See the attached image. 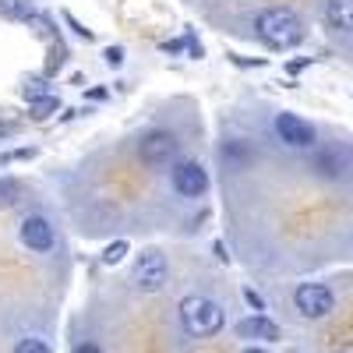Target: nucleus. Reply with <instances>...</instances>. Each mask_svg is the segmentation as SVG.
I'll return each instance as SVG.
<instances>
[{
  "label": "nucleus",
  "mask_w": 353,
  "mask_h": 353,
  "mask_svg": "<svg viewBox=\"0 0 353 353\" xmlns=\"http://www.w3.org/2000/svg\"><path fill=\"white\" fill-rule=\"evenodd\" d=\"M254 32L265 46L272 50H290L304 39V21L293 14L290 8H265L254 18Z\"/></svg>",
  "instance_id": "obj_1"
},
{
  "label": "nucleus",
  "mask_w": 353,
  "mask_h": 353,
  "mask_svg": "<svg viewBox=\"0 0 353 353\" xmlns=\"http://www.w3.org/2000/svg\"><path fill=\"white\" fill-rule=\"evenodd\" d=\"M176 314H181L184 332L194 336V339H209V336H216L226 325L223 307L216 301H209V297H184L181 307H176Z\"/></svg>",
  "instance_id": "obj_2"
},
{
  "label": "nucleus",
  "mask_w": 353,
  "mask_h": 353,
  "mask_svg": "<svg viewBox=\"0 0 353 353\" xmlns=\"http://www.w3.org/2000/svg\"><path fill=\"white\" fill-rule=\"evenodd\" d=\"M166 272H170L166 254H159L156 248H149V251L138 254L134 269H131V283H134V290H141V293H156V290L166 286Z\"/></svg>",
  "instance_id": "obj_3"
},
{
  "label": "nucleus",
  "mask_w": 353,
  "mask_h": 353,
  "mask_svg": "<svg viewBox=\"0 0 353 353\" xmlns=\"http://www.w3.org/2000/svg\"><path fill=\"white\" fill-rule=\"evenodd\" d=\"M293 304H297V311L304 318H325V314H332L336 297H332V290L321 286V283H301L297 293H293Z\"/></svg>",
  "instance_id": "obj_4"
},
{
  "label": "nucleus",
  "mask_w": 353,
  "mask_h": 353,
  "mask_svg": "<svg viewBox=\"0 0 353 353\" xmlns=\"http://www.w3.org/2000/svg\"><path fill=\"white\" fill-rule=\"evenodd\" d=\"M173 156H176V138L170 131H149L138 141V159L145 166H152V170L173 163Z\"/></svg>",
  "instance_id": "obj_5"
},
{
  "label": "nucleus",
  "mask_w": 353,
  "mask_h": 353,
  "mask_svg": "<svg viewBox=\"0 0 353 353\" xmlns=\"http://www.w3.org/2000/svg\"><path fill=\"white\" fill-rule=\"evenodd\" d=\"M170 176H173L176 194H184V198H201L205 191H209V173H205L198 163H191V159L176 163V166L170 170Z\"/></svg>",
  "instance_id": "obj_6"
},
{
  "label": "nucleus",
  "mask_w": 353,
  "mask_h": 353,
  "mask_svg": "<svg viewBox=\"0 0 353 353\" xmlns=\"http://www.w3.org/2000/svg\"><path fill=\"white\" fill-rule=\"evenodd\" d=\"M276 134L290 145V149H311L314 145V128L301 121L297 113H279L276 117Z\"/></svg>",
  "instance_id": "obj_7"
},
{
  "label": "nucleus",
  "mask_w": 353,
  "mask_h": 353,
  "mask_svg": "<svg viewBox=\"0 0 353 353\" xmlns=\"http://www.w3.org/2000/svg\"><path fill=\"white\" fill-rule=\"evenodd\" d=\"M21 244L25 248H32V251H50L53 248V226L43 219V216H28L21 223Z\"/></svg>",
  "instance_id": "obj_8"
},
{
  "label": "nucleus",
  "mask_w": 353,
  "mask_h": 353,
  "mask_svg": "<svg viewBox=\"0 0 353 353\" xmlns=\"http://www.w3.org/2000/svg\"><path fill=\"white\" fill-rule=\"evenodd\" d=\"M237 336H241V339L272 343V339H279V325H276V321H269L265 314H251V318H241V321H237Z\"/></svg>",
  "instance_id": "obj_9"
},
{
  "label": "nucleus",
  "mask_w": 353,
  "mask_h": 353,
  "mask_svg": "<svg viewBox=\"0 0 353 353\" xmlns=\"http://www.w3.org/2000/svg\"><path fill=\"white\" fill-rule=\"evenodd\" d=\"M325 14L336 28H343V32H353V0H329L325 4Z\"/></svg>",
  "instance_id": "obj_10"
},
{
  "label": "nucleus",
  "mask_w": 353,
  "mask_h": 353,
  "mask_svg": "<svg viewBox=\"0 0 353 353\" xmlns=\"http://www.w3.org/2000/svg\"><path fill=\"white\" fill-rule=\"evenodd\" d=\"M314 170H318L321 176H339L343 163H339L336 152H318V156H314Z\"/></svg>",
  "instance_id": "obj_11"
},
{
  "label": "nucleus",
  "mask_w": 353,
  "mask_h": 353,
  "mask_svg": "<svg viewBox=\"0 0 353 353\" xmlns=\"http://www.w3.org/2000/svg\"><path fill=\"white\" fill-rule=\"evenodd\" d=\"M18 198V184L8 181V176H0V209H8V205H14Z\"/></svg>",
  "instance_id": "obj_12"
},
{
  "label": "nucleus",
  "mask_w": 353,
  "mask_h": 353,
  "mask_svg": "<svg viewBox=\"0 0 353 353\" xmlns=\"http://www.w3.org/2000/svg\"><path fill=\"white\" fill-rule=\"evenodd\" d=\"M14 353H50V346H46L43 339H21V343L14 346Z\"/></svg>",
  "instance_id": "obj_13"
},
{
  "label": "nucleus",
  "mask_w": 353,
  "mask_h": 353,
  "mask_svg": "<svg viewBox=\"0 0 353 353\" xmlns=\"http://www.w3.org/2000/svg\"><path fill=\"white\" fill-rule=\"evenodd\" d=\"M124 254H128V244H124V241H117V244H110V248H106L103 261H106V265H117V261H121Z\"/></svg>",
  "instance_id": "obj_14"
},
{
  "label": "nucleus",
  "mask_w": 353,
  "mask_h": 353,
  "mask_svg": "<svg viewBox=\"0 0 353 353\" xmlns=\"http://www.w3.org/2000/svg\"><path fill=\"white\" fill-rule=\"evenodd\" d=\"M53 99H46V103H36V117H46V113H53Z\"/></svg>",
  "instance_id": "obj_15"
},
{
  "label": "nucleus",
  "mask_w": 353,
  "mask_h": 353,
  "mask_svg": "<svg viewBox=\"0 0 353 353\" xmlns=\"http://www.w3.org/2000/svg\"><path fill=\"white\" fill-rule=\"evenodd\" d=\"M74 353H103V350H99V346H96V343H81V346H78V350H74Z\"/></svg>",
  "instance_id": "obj_16"
},
{
  "label": "nucleus",
  "mask_w": 353,
  "mask_h": 353,
  "mask_svg": "<svg viewBox=\"0 0 353 353\" xmlns=\"http://www.w3.org/2000/svg\"><path fill=\"white\" fill-rule=\"evenodd\" d=\"M106 57H110V64H121V57H124V53H121V50H117V46H113V50H110Z\"/></svg>",
  "instance_id": "obj_17"
},
{
  "label": "nucleus",
  "mask_w": 353,
  "mask_h": 353,
  "mask_svg": "<svg viewBox=\"0 0 353 353\" xmlns=\"http://www.w3.org/2000/svg\"><path fill=\"white\" fill-rule=\"evenodd\" d=\"M244 353H265V350H258V346H248V350H244Z\"/></svg>",
  "instance_id": "obj_18"
},
{
  "label": "nucleus",
  "mask_w": 353,
  "mask_h": 353,
  "mask_svg": "<svg viewBox=\"0 0 353 353\" xmlns=\"http://www.w3.org/2000/svg\"><path fill=\"white\" fill-rule=\"evenodd\" d=\"M336 353H353V346H343V350H336Z\"/></svg>",
  "instance_id": "obj_19"
}]
</instances>
